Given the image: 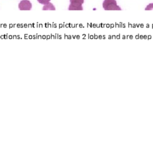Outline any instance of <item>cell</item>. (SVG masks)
Segmentation results:
<instances>
[{
    "label": "cell",
    "mask_w": 153,
    "mask_h": 149,
    "mask_svg": "<svg viewBox=\"0 0 153 149\" xmlns=\"http://www.w3.org/2000/svg\"><path fill=\"white\" fill-rule=\"evenodd\" d=\"M145 10H146V11H147V10H153V4H151L149 5Z\"/></svg>",
    "instance_id": "cell-6"
},
{
    "label": "cell",
    "mask_w": 153,
    "mask_h": 149,
    "mask_svg": "<svg viewBox=\"0 0 153 149\" xmlns=\"http://www.w3.org/2000/svg\"><path fill=\"white\" fill-rule=\"evenodd\" d=\"M43 10H55L54 6L51 4V3H48L47 4H45L43 8Z\"/></svg>",
    "instance_id": "cell-4"
},
{
    "label": "cell",
    "mask_w": 153,
    "mask_h": 149,
    "mask_svg": "<svg viewBox=\"0 0 153 149\" xmlns=\"http://www.w3.org/2000/svg\"><path fill=\"white\" fill-rule=\"evenodd\" d=\"M37 1H38V2H39L40 4L45 5V4H48V3L50 2L51 0H37Z\"/></svg>",
    "instance_id": "cell-5"
},
{
    "label": "cell",
    "mask_w": 153,
    "mask_h": 149,
    "mask_svg": "<svg viewBox=\"0 0 153 149\" xmlns=\"http://www.w3.org/2000/svg\"><path fill=\"white\" fill-rule=\"evenodd\" d=\"M102 7L105 11H121V8L117 5L115 0H104Z\"/></svg>",
    "instance_id": "cell-1"
},
{
    "label": "cell",
    "mask_w": 153,
    "mask_h": 149,
    "mask_svg": "<svg viewBox=\"0 0 153 149\" xmlns=\"http://www.w3.org/2000/svg\"><path fill=\"white\" fill-rule=\"evenodd\" d=\"M70 5L68 10L69 11H82L83 10L82 4L84 0H70Z\"/></svg>",
    "instance_id": "cell-2"
},
{
    "label": "cell",
    "mask_w": 153,
    "mask_h": 149,
    "mask_svg": "<svg viewBox=\"0 0 153 149\" xmlns=\"http://www.w3.org/2000/svg\"><path fill=\"white\" fill-rule=\"evenodd\" d=\"M32 8V3L28 0H22L19 4V8L21 11H30Z\"/></svg>",
    "instance_id": "cell-3"
}]
</instances>
